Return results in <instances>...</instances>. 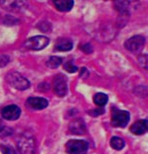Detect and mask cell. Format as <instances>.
Instances as JSON below:
<instances>
[{"mask_svg": "<svg viewBox=\"0 0 148 154\" xmlns=\"http://www.w3.org/2000/svg\"><path fill=\"white\" fill-rule=\"evenodd\" d=\"M17 147L21 154H35L36 142L35 137L29 132H24L16 139Z\"/></svg>", "mask_w": 148, "mask_h": 154, "instance_id": "6da1fadb", "label": "cell"}, {"mask_svg": "<svg viewBox=\"0 0 148 154\" xmlns=\"http://www.w3.org/2000/svg\"><path fill=\"white\" fill-rule=\"evenodd\" d=\"M6 81L10 86L17 90H26L30 87L29 80L18 72H9L6 75Z\"/></svg>", "mask_w": 148, "mask_h": 154, "instance_id": "7a4b0ae2", "label": "cell"}, {"mask_svg": "<svg viewBox=\"0 0 148 154\" xmlns=\"http://www.w3.org/2000/svg\"><path fill=\"white\" fill-rule=\"evenodd\" d=\"M88 148V142L80 139H71L65 144V151L68 154H86Z\"/></svg>", "mask_w": 148, "mask_h": 154, "instance_id": "3957f363", "label": "cell"}, {"mask_svg": "<svg viewBox=\"0 0 148 154\" xmlns=\"http://www.w3.org/2000/svg\"><path fill=\"white\" fill-rule=\"evenodd\" d=\"M129 113L126 111L114 109L112 110V125L118 128H125L129 122Z\"/></svg>", "mask_w": 148, "mask_h": 154, "instance_id": "277c9868", "label": "cell"}, {"mask_svg": "<svg viewBox=\"0 0 148 154\" xmlns=\"http://www.w3.org/2000/svg\"><path fill=\"white\" fill-rule=\"evenodd\" d=\"M48 43H49V38L48 37L36 36L27 40L26 43H25V47L32 51H41L45 47H48Z\"/></svg>", "mask_w": 148, "mask_h": 154, "instance_id": "5b68a950", "label": "cell"}, {"mask_svg": "<svg viewBox=\"0 0 148 154\" xmlns=\"http://www.w3.org/2000/svg\"><path fill=\"white\" fill-rule=\"evenodd\" d=\"M54 93L58 97H64L67 94V78L63 74H57L52 83Z\"/></svg>", "mask_w": 148, "mask_h": 154, "instance_id": "8992f818", "label": "cell"}, {"mask_svg": "<svg viewBox=\"0 0 148 154\" xmlns=\"http://www.w3.org/2000/svg\"><path fill=\"white\" fill-rule=\"evenodd\" d=\"M144 45H145V38L142 36H133L125 41V48L131 52H136L141 50Z\"/></svg>", "mask_w": 148, "mask_h": 154, "instance_id": "52a82bcc", "label": "cell"}, {"mask_svg": "<svg viewBox=\"0 0 148 154\" xmlns=\"http://www.w3.org/2000/svg\"><path fill=\"white\" fill-rule=\"evenodd\" d=\"M21 115V109L17 105H8L1 110V116L7 121H15L19 119Z\"/></svg>", "mask_w": 148, "mask_h": 154, "instance_id": "ba28073f", "label": "cell"}, {"mask_svg": "<svg viewBox=\"0 0 148 154\" xmlns=\"http://www.w3.org/2000/svg\"><path fill=\"white\" fill-rule=\"evenodd\" d=\"M68 129L70 131V134H76V135H81L84 134L86 132V125L85 122L81 119H76L73 120L72 122H70Z\"/></svg>", "mask_w": 148, "mask_h": 154, "instance_id": "9c48e42d", "label": "cell"}, {"mask_svg": "<svg viewBox=\"0 0 148 154\" xmlns=\"http://www.w3.org/2000/svg\"><path fill=\"white\" fill-rule=\"evenodd\" d=\"M27 105L32 109L35 110H43L48 107V102L44 98L41 97H30L27 100Z\"/></svg>", "mask_w": 148, "mask_h": 154, "instance_id": "30bf717a", "label": "cell"}, {"mask_svg": "<svg viewBox=\"0 0 148 154\" xmlns=\"http://www.w3.org/2000/svg\"><path fill=\"white\" fill-rule=\"evenodd\" d=\"M130 131L136 135L144 134L147 131V120H140L135 122L130 127Z\"/></svg>", "mask_w": 148, "mask_h": 154, "instance_id": "8fae6325", "label": "cell"}, {"mask_svg": "<svg viewBox=\"0 0 148 154\" xmlns=\"http://www.w3.org/2000/svg\"><path fill=\"white\" fill-rule=\"evenodd\" d=\"M54 3L56 8L61 12L70 11L74 5V1L72 0H54Z\"/></svg>", "mask_w": 148, "mask_h": 154, "instance_id": "7c38bea8", "label": "cell"}, {"mask_svg": "<svg viewBox=\"0 0 148 154\" xmlns=\"http://www.w3.org/2000/svg\"><path fill=\"white\" fill-rule=\"evenodd\" d=\"M73 48V43L68 38H61L55 45L54 48L58 51H71Z\"/></svg>", "mask_w": 148, "mask_h": 154, "instance_id": "4fadbf2b", "label": "cell"}, {"mask_svg": "<svg viewBox=\"0 0 148 154\" xmlns=\"http://www.w3.org/2000/svg\"><path fill=\"white\" fill-rule=\"evenodd\" d=\"M110 144L112 146V148H114L116 150H122L125 145V140L122 137L119 136H113L110 140Z\"/></svg>", "mask_w": 148, "mask_h": 154, "instance_id": "5bb4252c", "label": "cell"}, {"mask_svg": "<svg viewBox=\"0 0 148 154\" xmlns=\"http://www.w3.org/2000/svg\"><path fill=\"white\" fill-rule=\"evenodd\" d=\"M109 98L108 96L104 93H97L96 95L94 96V103L97 105L98 107L103 108L106 104L108 103Z\"/></svg>", "mask_w": 148, "mask_h": 154, "instance_id": "9a60e30c", "label": "cell"}, {"mask_svg": "<svg viewBox=\"0 0 148 154\" xmlns=\"http://www.w3.org/2000/svg\"><path fill=\"white\" fill-rule=\"evenodd\" d=\"M62 59L58 57H51L47 61V65L49 68H57L61 64Z\"/></svg>", "mask_w": 148, "mask_h": 154, "instance_id": "2e32d148", "label": "cell"}, {"mask_svg": "<svg viewBox=\"0 0 148 154\" xmlns=\"http://www.w3.org/2000/svg\"><path fill=\"white\" fill-rule=\"evenodd\" d=\"M0 150L3 154H17L16 150L12 146L7 144H0Z\"/></svg>", "mask_w": 148, "mask_h": 154, "instance_id": "e0dca14e", "label": "cell"}, {"mask_svg": "<svg viewBox=\"0 0 148 154\" xmlns=\"http://www.w3.org/2000/svg\"><path fill=\"white\" fill-rule=\"evenodd\" d=\"M63 68H64V70H66V71L69 72V73H74V72H76L77 70H78L77 66L74 65L72 61L65 62L64 65H63Z\"/></svg>", "mask_w": 148, "mask_h": 154, "instance_id": "ac0fdd59", "label": "cell"}, {"mask_svg": "<svg viewBox=\"0 0 148 154\" xmlns=\"http://www.w3.org/2000/svg\"><path fill=\"white\" fill-rule=\"evenodd\" d=\"M105 113V110L104 108H101V107H98L97 109H94V110H91L89 112V114L93 117H97V116H100V115H103Z\"/></svg>", "mask_w": 148, "mask_h": 154, "instance_id": "d6986e66", "label": "cell"}, {"mask_svg": "<svg viewBox=\"0 0 148 154\" xmlns=\"http://www.w3.org/2000/svg\"><path fill=\"white\" fill-rule=\"evenodd\" d=\"M82 50L86 52V54H91L92 52V47L89 45V44H85L84 45H82V47H80Z\"/></svg>", "mask_w": 148, "mask_h": 154, "instance_id": "ffe728a7", "label": "cell"}, {"mask_svg": "<svg viewBox=\"0 0 148 154\" xmlns=\"http://www.w3.org/2000/svg\"><path fill=\"white\" fill-rule=\"evenodd\" d=\"M3 131V124H2V122L0 121V131Z\"/></svg>", "mask_w": 148, "mask_h": 154, "instance_id": "44dd1931", "label": "cell"}]
</instances>
